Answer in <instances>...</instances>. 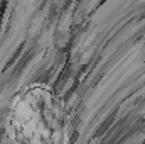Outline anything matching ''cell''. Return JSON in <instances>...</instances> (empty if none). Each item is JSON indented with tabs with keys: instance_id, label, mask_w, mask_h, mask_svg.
<instances>
[{
	"instance_id": "cell-1",
	"label": "cell",
	"mask_w": 145,
	"mask_h": 144,
	"mask_svg": "<svg viewBox=\"0 0 145 144\" xmlns=\"http://www.w3.org/2000/svg\"><path fill=\"white\" fill-rule=\"evenodd\" d=\"M69 112L49 87L31 85L12 98L5 144H69Z\"/></svg>"
}]
</instances>
